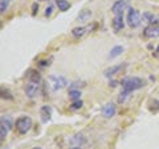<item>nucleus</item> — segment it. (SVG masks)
I'll return each mask as SVG.
<instances>
[{
	"instance_id": "f257e3e1",
	"label": "nucleus",
	"mask_w": 159,
	"mask_h": 149,
	"mask_svg": "<svg viewBox=\"0 0 159 149\" xmlns=\"http://www.w3.org/2000/svg\"><path fill=\"white\" fill-rule=\"evenodd\" d=\"M121 84H122V90H125L127 92H133L135 90L142 88L145 86V82H143V79L138 77H127L125 79H122Z\"/></svg>"
},
{
	"instance_id": "f03ea898",
	"label": "nucleus",
	"mask_w": 159,
	"mask_h": 149,
	"mask_svg": "<svg viewBox=\"0 0 159 149\" xmlns=\"http://www.w3.org/2000/svg\"><path fill=\"white\" fill-rule=\"evenodd\" d=\"M15 127H16L19 133L24 135L32 128V119L29 116H20L16 120V123H15Z\"/></svg>"
},
{
	"instance_id": "7ed1b4c3",
	"label": "nucleus",
	"mask_w": 159,
	"mask_h": 149,
	"mask_svg": "<svg viewBox=\"0 0 159 149\" xmlns=\"http://www.w3.org/2000/svg\"><path fill=\"white\" fill-rule=\"evenodd\" d=\"M127 24L129 27L131 28H138L139 24H141V15L139 11L135 8H130L127 12Z\"/></svg>"
},
{
	"instance_id": "20e7f679",
	"label": "nucleus",
	"mask_w": 159,
	"mask_h": 149,
	"mask_svg": "<svg viewBox=\"0 0 159 149\" xmlns=\"http://www.w3.org/2000/svg\"><path fill=\"white\" fill-rule=\"evenodd\" d=\"M127 2L129 0H117L116 3L111 6V13L114 16H121L123 13V11L126 9L127 7Z\"/></svg>"
},
{
	"instance_id": "39448f33",
	"label": "nucleus",
	"mask_w": 159,
	"mask_h": 149,
	"mask_svg": "<svg viewBox=\"0 0 159 149\" xmlns=\"http://www.w3.org/2000/svg\"><path fill=\"white\" fill-rule=\"evenodd\" d=\"M143 36L148 37V38L158 37L159 36V25H158V24H150V25H148L145 29V32H143Z\"/></svg>"
},
{
	"instance_id": "423d86ee",
	"label": "nucleus",
	"mask_w": 159,
	"mask_h": 149,
	"mask_svg": "<svg viewBox=\"0 0 159 149\" xmlns=\"http://www.w3.org/2000/svg\"><path fill=\"white\" fill-rule=\"evenodd\" d=\"M37 91H39V83L36 82H31L29 81L25 86V94L28 98H34L37 95Z\"/></svg>"
},
{
	"instance_id": "0eeeda50",
	"label": "nucleus",
	"mask_w": 159,
	"mask_h": 149,
	"mask_svg": "<svg viewBox=\"0 0 159 149\" xmlns=\"http://www.w3.org/2000/svg\"><path fill=\"white\" fill-rule=\"evenodd\" d=\"M51 81H52V84H53L54 90H61L62 87H65L66 84H68L66 79L64 78V77H54V75H52L51 77Z\"/></svg>"
},
{
	"instance_id": "6e6552de",
	"label": "nucleus",
	"mask_w": 159,
	"mask_h": 149,
	"mask_svg": "<svg viewBox=\"0 0 159 149\" xmlns=\"http://www.w3.org/2000/svg\"><path fill=\"white\" fill-rule=\"evenodd\" d=\"M126 66V63H121V65H116V66H110V67H107L105 71H103V75L107 77V78H110L113 75H116V74H118L119 71L122 70L123 67Z\"/></svg>"
},
{
	"instance_id": "1a4fd4ad",
	"label": "nucleus",
	"mask_w": 159,
	"mask_h": 149,
	"mask_svg": "<svg viewBox=\"0 0 159 149\" xmlns=\"http://www.w3.org/2000/svg\"><path fill=\"white\" fill-rule=\"evenodd\" d=\"M116 112H117V108H116V106H114L113 103H107L106 106L102 108V115L105 116L106 119L113 117L114 115H116Z\"/></svg>"
},
{
	"instance_id": "9d476101",
	"label": "nucleus",
	"mask_w": 159,
	"mask_h": 149,
	"mask_svg": "<svg viewBox=\"0 0 159 149\" xmlns=\"http://www.w3.org/2000/svg\"><path fill=\"white\" fill-rule=\"evenodd\" d=\"M111 25H113V29L116 32H119V31H122V29L125 28V21H123L122 15H121V16H116V17L113 19Z\"/></svg>"
},
{
	"instance_id": "9b49d317",
	"label": "nucleus",
	"mask_w": 159,
	"mask_h": 149,
	"mask_svg": "<svg viewBox=\"0 0 159 149\" xmlns=\"http://www.w3.org/2000/svg\"><path fill=\"white\" fill-rule=\"evenodd\" d=\"M40 115H41V120L44 123H47L48 120H51L52 116V108L49 106H43L41 110H40Z\"/></svg>"
},
{
	"instance_id": "f8f14e48",
	"label": "nucleus",
	"mask_w": 159,
	"mask_h": 149,
	"mask_svg": "<svg viewBox=\"0 0 159 149\" xmlns=\"http://www.w3.org/2000/svg\"><path fill=\"white\" fill-rule=\"evenodd\" d=\"M27 75H28V79L31 82L40 83V81H41V75H40V73L37 70H33V69H29V70L27 71Z\"/></svg>"
},
{
	"instance_id": "ddd939ff",
	"label": "nucleus",
	"mask_w": 159,
	"mask_h": 149,
	"mask_svg": "<svg viewBox=\"0 0 159 149\" xmlns=\"http://www.w3.org/2000/svg\"><path fill=\"white\" fill-rule=\"evenodd\" d=\"M88 31H90V28H85V27H77V28H74L73 31H72V34L76 38H81L84 37L85 34L88 33Z\"/></svg>"
},
{
	"instance_id": "4468645a",
	"label": "nucleus",
	"mask_w": 159,
	"mask_h": 149,
	"mask_svg": "<svg viewBox=\"0 0 159 149\" xmlns=\"http://www.w3.org/2000/svg\"><path fill=\"white\" fill-rule=\"evenodd\" d=\"M90 16H92V11L90 9H82L81 12H80V15H78V21H82V23H86L89 19H90Z\"/></svg>"
},
{
	"instance_id": "2eb2a0df",
	"label": "nucleus",
	"mask_w": 159,
	"mask_h": 149,
	"mask_svg": "<svg viewBox=\"0 0 159 149\" xmlns=\"http://www.w3.org/2000/svg\"><path fill=\"white\" fill-rule=\"evenodd\" d=\"M56 4L61 12H65L70 8V4H69V2H66V0H56Z\"/></svg>"
},
{
	"instance_id": "dca6fc26",
	"label": "nucleus",
	"mask_w": 159,
	"mask_h": 149,
	"mask_svg": "<svg viewBox=\"0 0 159 149\" xmlns=\"http://www.w3.org/2000/svg\"><path fill=\"white\" fill-rule=\"evenodd\" d=\"M0 123H2V126H4L9 131L12 128V120H11V116H7V115H3L2 119H0Z\"/></svg>"
},
{
	"instance_id": "f3484780",
	"label": "nucleus",
	"mask_w": 159,
	"mask_h": 149,
	"mask_svg": "<svg viewBox=\"0 0 159 149\" xmlns=\"http://www.w3.org/2000/svg\"><path fill=\"white\" fill-rule=\"evenodd\" d=\"M123 52V48L122 46H116L110 50V54H109V58H116L118 56H121V53Z\"/></svg>"
},
{
	"instance_id": "a211bd4d",
	"label": "nucleus",
	"mask_w": 159,
	"mask_h": 149,
	"mask_svg": "<svg viewBox=\"0 0 159 149\" xmlns=\"http://www.w3.org/2000/svg\"><path fill=\"white\" fill-rule=\"evenodd\" d=\"M143 19H145L148 24H158V23H159V20H157V17L154 16V15L148 13V12L143 13Z\"/></svg>"
},
{
	"instance_id": "6ab92c4d",
	"label": "nucleus",
	"mask_w": 159,
	"mask_h": 149,
	"mask_svg": "<svg viewBox=\"0 0 159 149\" xmlns=\"http://www.w3.org/2000/svg\"><path fill=\"white\" fill-rule=\"evenodd\" d=\"M80 96H81V91L80 90H74V88H72L70 91H69V98L72 99V100H78Z\"/></svg>"
},
{
	"instance_id": "aec40b11",
	"label": "nucleus",
	"mask_w": 159,
	"mask_h": 149,
	"mask_svg": "<svg viewBox=\"0 0 159 149\" xmlns=\"http://www.w3.org/2000/svg\"><path fill=\"white\" fill-rule=\"evenodd\" d=\"M11 0H0V13H4L8 9V6Z\"/></svg>"
},
{
	"instance_id": "412c9836",
	"label": "nucleus",
	"mask_w": 159,
	"mask_h": 149,
	"mask_svg": "<svg viewBox=\"0 0 159 149\" xmlns=\"http://www.w3.org/2000/svg\"><path fill=\"white\" fill-rule=\"evenodd\" d=\"M130 96V92H127V91H125V90H122V92L119 94V96H118V102L119 103H125L126 102V99Z\"/></svg>"
},
{
	"instance_id": "4be33fe9",
	"label": "nucleus",
	"mask_w": 159,
	"mask_h": 149,
	"mask_svg": "<svg viewBox=\"0 0 159 149\" xmlns=\"http://www.w3.org/2000/svg\"><path fill=\"white\" fill-rule=\"evenodd\" d=\"M82 106H84L82 100H81V99H78V100H74V102L72 103V106H70V110H73V111L80 110V108H82Z\"/></svg>"
},
{
	"instance_id": "5701e85b",
	"label": "nucleus",
	"mask_w": 159,
	"mask_h": 149,
	"mask_svg": "<svg viewBox=\"0 0 159 149\" xmlns=\"http://www.w3.org/2000/svg\"><path fill=\"white\" fill-rule=\"evenodd\" d=\"M7 132H8V130L4 126H2L0 124V140L2 141H4L6 140V137H7Z\"/></svg>"
},
{
	"instance_id": "b1692460",
	"label": "nucleus",
	"mask_w": 159,
	"mask_h": 149,
	"mask_svg": "<svg viewBox=\"0 0 159 149\" xmlns=\"http://www.w3.org/2000/svg\"><path fill=\"white\" fill-rule=\"evenodd\" d=\"M86 140L84 138L82 135H77V136H74V138H72V143L73 144H84Z\"/></svg>"
},
{
	"instance_id": "393cba45",
	"label": "nucleus",
	"mask_w": 159,
	"mask_h": 149,
	"mask_svg": "<svg viewBox=\"0 0 159 149\" xmlns=\"http://www.w3.org/2000/svg\"><path fill=\"white\" fill-rule=\"evenodd\" d=\"M2 98L3 99H12V95H11V92H9L8 90L2 88Z\"/></svg>"
},
{
	"instance_id": "a878e982",
	"label": "nucleus",
	"mask_w": 159,
	"mask_h": 149,
	"mask_svg": "<svg viewBox=\"0 0 159 149\" xmlns=\"http://www.w3.org/2000/svg\"><path fill=\"white\" fill-rule=\"evenodd\" d=\"M37 9H39V4L33 3V6H32V16H34V15L37 13Z\"/></svg>"
},
{
	"instance_id": "bb28decb",
	"label": "nucleus",
	"mask_w": 159,
	"mask_h": 149,
	"mask_svg": "<svg viewBox=\"0 0 159 149\" xmlns=\"http://www.w3.org/2000/svg\"><path fill=\"white\" fill-rule=\"evenodd\" d=\"M52 11H53V8L52 7H48L47 9H45V16L48 17V16H51V15H52Z\"/></svg>"
},
{
	"instance_id": "cd10ccee",
	"label": "nucleus",
	"mask_w": 159,
	"mask_h": 149,
	"mask_svg": "<svg viewBox=\"0 0 159 149\" xmlns=\"http://www.w3.org/2000/svg\"><path fill=\"white\" fill-rule=\"evenodd\" d=\"M47 65H49V63H47V61H41V62H40V66H41V67H45Z\"/></svg>"
},
{
	"instance_id": "c85d7f7f",
	"label": "nucleus",
	"mask_w": 159,
	"mask_h": 149,
	"mask_svg": "<svg viewBox=\"0 0 159 149\" xmlns=\"http://www.w3.org/2000/svg\"><path fill=\"white\" fill-rule=\"evenodd\" d=\"M154 56H155V57H159V45H158V48H157L155 53H154Z\"/></svg>"
},
{
	"instance_id": "c756f323",
	"label": "nucleus",
	"mask_w": 159,
	"mask_h": 149,
	"mask_svg": "<svg viewBox=\"0 0 159 149\" xmlns=\"http://www.w3.org/2000/svg\"><path fill=\"white\" fill-rule=\"evenodd\" d=\"M116 86H117V82H116V81L110 82V87H116Z\"/></svg>"
},
{
	"instance_id": "7c9ffc66",
	"label": "nucleus",
	"mask_w": 159,
	"mask_h": 149,
	"mask_svg": "<svg viewBox=\"0 0 159 149\" xmlns=\"http://www.w3.org/2000/svg\"><path fill=\"white\" fill-rule=\"evenodd\" d=\"M72 149H82V148H80V147H74V148H72Z\"/></svg>"
},
{
	"instance_id": "2f4dec72",
	"label": "nucleus",
	"mask_w": 159,
	"mask_h": 149,
	"mask_svg": "<svg viewBox=\"0 0 159 149\" xmlns=\"http://www.w3.org/2000/svg\"><path fill=\"white\" fill-rule=\"evenodd\" d=\"M32 149H41V148H39V147H34V148H32Z\"/></svg>"
},
{
	"instance_id": "473e14b6",
	"label": "nucleus",
	"mask_w": 159,
	"mask_h": 149,
	"mask_svg": "<svg viewBox=\"0 0 159 149\" xmlns=\"http://www.w3.org/2000/svg\"><path fill=\"white\" fill-rule=\"evenodd\" d=\"M41 2H48V0H41Z\"/></svg>"
}]
</instances>
